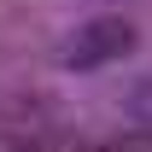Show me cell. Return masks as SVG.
Returning a JSON list of instances; mask_svg holds the SVG:
<instances>
[{"label":"cell","mask_w":152,"mask_h":152,"mask_svg":"<svg viewBox=\"0 0 152 152\" xmlns=\"http://www.w3.org/2000/svg\"><path fill=\"white\" fill-rule=\"evenodd\" d=\"M129 47H134V23H129V18H88L70 41H64L58 58H64L70 70H99V64L123 58Z\"/></svg>","instance_id":"6da1fadb"},{"label":"cell","mask_w":152,"mask_h":152,"mask_svg":"<svg viewBox=\"0 0 152 152\" xmlns=\"http://www.w3.org/2000/svg\"><path fill=\"white\" fill-rule=\"evenodd\" d=\"M123 111H129L134 129H152V76H140L129 94H123Z\"/></svg>","instance_id":"7a4b0ae2"}]
</instances>
